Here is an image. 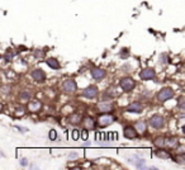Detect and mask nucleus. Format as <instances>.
I'll return each instance as SVG.
<instances>
[{
    "instance_id": "nucleus-12",
    "label": "nucleus",
    "mask_w": 185,
    "mask_h": 170,
    "mask_svg": "<svg viewBox=\"0 0 185 170\" xmlns=\"http://www.w3.org/2000/svg\"><path fill=\"white\" fill-rule=\"evenodd\" d=\"M41 107H42L41 102H38V100H33V102H31L29 104H28V109H29L31 112H33V113H36V112H38V111L41 109Z\"/></svg>"
},
{
    "instance_id": "nucleus-30",
    "label": "nucleus",
    "mask_w": 185,
    "mask_h": 170,
    "mask_svg": "<svg viewBox=\"0 0 185 170\" xmlns=\"http://www.w3.org/2000/svg\"><path fill=\"white\" fill-rule=\"evenodd\" d=\"M17 128H18V130H19V131H22V132H24V131H27L26 128H22V127H19V126H18V127H17Z\"/></svg>"
},
{
    "instance_id": "nucleus-7",
    "label": "nucleus",
    "mask_w": 185,
    "mask_h": 170,
    "mask_svg": "<svg viewBox=\"0 0 185 170\" xmlns=\"http://www.w3.org/2000/svg\"><path fill=\"white\" fill-rule=\"evenodd\" d=\"M113 122H114V117L112 114H108V113L99 117V126L100 127H107L110 123H113Z\"/></svg>"
},
{
    "instance_id": "nucleus-21",
    "label": "nucleus",
    "mask_w": 185,
    "mask_h": 170,
    "mask_svg": "<svg viewBox=\"0 0 185 170\" xmlns=\"http://www.w3.org/2000/svg\"><path fill=\"white\" fill-rule=\"evenodd\" d=\"M160 64H167V56H166V53L160 55Z\"/></svg>"
},
{
    "instance_id": "nucleus-9",
    "label": "nucleus",
    "mask_w": 185,
    "mask_h": 170,
    "mask_svg": "<svg viewBox=\"0 0 185 170\" xmlns=\"http://www.w3.org/2000/svg\"><path fill=\"white\" fill-rule=\"evenodd\" d=\"M31 76H32L33 80H36V81H43V80L46 79V74L42 69H36V70H33L32 71Z\"/></svg>"
},
{
    "instance_id": "nucleus-24",
    "label": "nucleus",
    "mask_w": 185,
    "mask_h": 170,
    "mask_svg": "<svg viewBox=\"0 0 185 170\" xmlns=\"http://www.w3.org/2000/svg\"><path fill=\"white\" fill-rule=\"evenodd\" d=\"M48 137H50V140H56V138H57V133H56L55 130H51V131H50Z\"/></svg>"
},
{
    "instance_id": "nucleus-19",
    "label": "nucleus",
    "mask_w": 185,
    "mask_h": 170,
    "mask_svg": "<svg viewBox=\"0 0 185 170\" xmlns=\"http://www.w3.org/2000/svg\"><path fill=\"white\" fill-rule=\"evenodd\" d=\"M176 144H178V140L175 137H170L166 140V145L170 146V147H176Z\"/></svg>"
},
{
    "instance_id": "nucleus-8",
    "label": "nucleus",
    "mask_w": 185,
    "mask_h": 170,
    "mask_svg": "<svg viewBox=\"0 0 185 170\" xmlns=\"http://www.w3.org/2000/svg\"><path fill=\"white\" fill-rule=\"evenodd\" d=\"M155 75H156V73H155V70L152 67H146L141 71L140 76H141L142 80H151V79L155 78Z\"/></svg>"
},
{
    "instance_id": "nucleus-28",
    "label": "nucleus",
    "mask_w": 185,
    "mask_h": 170,
    "mask_svg": "<svg viewBox=\"0 0 185 170\" xmlns=\"http://www.w3.org/2000/svg\"><path fill=\"white\" fill-rule=\"evenodd\" d=\"M75 158H78V154L76 152H72V154L69 155V159H75Z\"/></svg>"
},
{
    "instance_id": "nucleus-6",
    "label": "nucleus",
    "mask_w": 185,
    "mask_h": 170,
    "mask_svg": "<svg viewBox=\"0 0 185 170\" xmlns=\"http://www.w3.org/2000/svg\"><path fill=\"white\" fill-rule=\"evenodd\" d=\"M123 133H124V137L132 140V138H136L137 136H138L140 132L136 130V127L127 126V127H124V131H123Z\"/></svg>"
},
{
    "instance_id": "nucleus-31",
    "label": "nucleus",
    "mask_w": 185,
    "mask_h": 170,
    "mask_svg": "<svg viewBox=\"0 0 185 170\" xmlns=\"http://www.w3.org/2000/svg\"><path fill=\"white\" fill-rule=\"evenodd\" d=\"M183 132H184V133H185V126L183 127Z\"/></svg>"
},
{
    "instance_id": "nucleus-1",
    "label": "nucleus",
    "mask_w": 185,
    "mask_h": 170,
    "mask_svg": "<svg viewBox=\"0 0 185 170\" xmlns=\"http://www.w3.org/2000/svg\"><path fill=\"white\" fill-rule=\"evenodd\" d=\"M119 85H121V88H122L123 92L128 93V92H131L132 89L136 86V83H135V80L132 78H123V79H121Z\"/></svg>"
},
{
    "instance_id": "nucleus-10",
    "label": "nucleus",
    "mask_w": 185,
    "mask_h": 170,
    "mask_svg": "<svg viewBox=\"0 0 185 170\" xmlns=\"http://www.w3.org/2000/svg\"><path fill=\"white\" fill-rule=\"evenodd\" d=\"M91 76L95 80H102L105 78V71L100 67H93L91 69Z\"/></svg>"
},
{
    "instance_id": "nucleus-5",
    "label": "nucleus",
    "mask_w": 185,
    "mask_h": 170,
    "mask_svg": "<svg viewBox=\"0 0 185 170\" xmlns=\"http://www.w3.org/2000/svg\"><path fill=\"white\" fill-rule=\"evenodd\" d=\"M83 97L88 99H94L98 97V89L97 86H88L86 89L83 90Z\"/></svg>"
},
{
    "instance_id": "nucleus-17",
    "label": "nucleus",
    "mask_w": 185,
    "mask_h": 170,
    "mask_svg": "<svg viewBox=\"0 0 185 170\" xmlns=\"http://www.w3.org/2000/svg\"><path fill=\"white\" fill-rule=\"evenodd\" d=\"M136 130L140 132V133H143V132L146 131V125L143 123V122H137V123L135 125Z\"/></svg>"
},
{
    "instance_id": "nucleus-15",
    "label": "nucleus",
    "mask_w": 185,
    "mask_h": 170,
    "mask_svg": "<svg viewBox=\"0 0 185 170\" xmlns=\"http://www.w3.org/2000/svg\"><path fill=\"white\" fill-rule=\"evenodd\" d=\"M47 65H48L51 69H53V70H58V69H60V64H58V61L56 60V59H53V57L47 59Z\"/></svg>"
},
{
    "instance_id": "nucleus-4",
    "label": "nucleus",
    "mask_w": 185,
    "mask_h": 170,
    "mask_svg": "<svg viewBox=\"0 0 185 170\" xmlns=\"http://www.w3.org/2000/svg\"><path fill=\"white\" fill-rule=\"evenodd\" d=\"M62 89H64L66 93L71 94V93H75V92H76L78 85H76V83H75V80L69 79V80H66V81L62 84Z\"/></svg>"
},
{
    "instance_id": "nucleus-3",
    "label": "nucleus",
    "mask_w": 185,
    "mask_h": 170,
    "mask_svg": "<svg viewBox=\"0 0 185 170\" xmlns=\"http://www.w3.org/2000/svg\"><path fill=\"white\" fill-rule=\"evenodd\" d=\"M150 126L152 127V128H156V130L162 128V127L165 126V119H164V117H161V116H159V114L151 117V118H150Z\"/></svg>"
},
{
    "instance_id": "nucleus-23",
    "label": "nucleus",
    "mask_w": 185,
    "mask_h": 170,
    "mask_svg": "<svg viewBox=\"0 0 185 170\" xmlns=\"http://www.w3.org/2000/svg\"><path fill=\"white\" fill-rule=\"evenodd\" d=\"M34 56H36L37 59H42V57H43V56H45V52H43V51H42V50H37L36 52H34Z\"/></svg>"
},
{
    "instance_id": "nucleus-26",
    "label": "nucleus",
    "mask_w": 185,
    "mask_h": 170,
    "mask_svg": "<svg viewBox=\"0 0 185 170\" xmlns=\"http://www.w3.org/2000/svg\"><path fill=\"white\" fill-rule=\"evenodd\" d=\"M20 165H22V166H27V165H28V160L26 159V158H23V159H20Z\"/></svg>"
},
{
    "instance_id": "nucleus-27",
    "label": "nucleus",
    "mask_w": 185,
    "mask_h": 170,
    "mask_svg": "<svg viewBox=\"0 0 185 170\" xmlns=\"http://www.w3.org/2000/svg\"><path fill=\"white\" fill-rule=\"evenodd\" d=\"M9 90H10V86H3V88H1V92H3L4 94H8Z\"/></svg>"
},
{
    "instance_id": "nucleus-16",
    "label": "nucleus",
    "mask_w": 185,
    "mask_h": 170,
    "mask_svg": "<svg viewBox=\"0 0 185 170\" xmlns=\"http://www.w3.org/2000/svg\"><path fill=\"white\" fill-rule=\"evenodd\" d=\"M154 144H155V146H157V147H164V146L166 145V140L164 138V137H157V138H155V141H154Z\"/></svg>"
},
{
    "instance_id": "nucleus-13",
    "label": "nucleus",
    "mask_w": 185,
    "mask_h": 170,
    "mask_svg": "<svg viewBox=\"0 0 185 170\" xmlns=\"http://www.w3.org/2000/svg\"><path fill=\"white\" fill-rule=\"evenodd\" d=\"M99 109H100L103 113H109L113 109V106H112V103L102 102V103H99Z\"/></svg>"
},
{
    "instance_id": "nucleus-2",
    "label": "nucleus",
    "mask_w": 185,
    "mask_h": 170,
    "mask_svg": "<svg viewBox=\"0 0 185 170\" xmlns=\"http://www.w3.org/2000/svg\"><path fill=\"white\" fill-rule=\"evenodd\" d=\"M174 97V90L171 88H162L157 93V99L160 102H166Z\"/></svg>"
},
{
    "instance_id": "nucleus-20",
    "label": "nucleus",
    "mask_w": 185,
    "mask_h": 170,
    "mask_svg": "<svg viewBox=\"0 0 185 170\" xmlns=\"http://www.w3.org/2000/svg\"><path fill=\"white\" fill-rule=\"evenodd\" d=\"M156 156H159V158H164V159H169L170 158V155H167V152H165V151H156Z\"/></svg>"
},
{
    "instance_id": "nucleus-11",
    "label": "nucleus",
    "mask_w": 185,
    "mask_h": 170,
    "mask_svg": "<svg viewBox=\"0 0 185 170\" xmlns=\"http://www.w3.org/2000/svg\"><path fill=\"white\" fill-rule=\"evenodd\" d=\"M142 109H143V107H142V104L138 102L131 103V104L127 107V112H132V113H141Z\"/></svg>"
},
{
    "instance_id": "nucleus-14",
    "label": "nucleus",
    "mask_w": 185,
    "mask_h": 170,
    "mask_svg": "<svg viewBox=\"0 0 185 170\" xmlns=\"http://www.w3.org/2000/svg\"><path fill=\"white\" fill-rule=\"evenodd\" d=\"M83 123H84L85 128H88V130H94V127H95V123H94L93 118H90V117H85Z\"/></svg>"
},
{
    "instance_id": "nucleus-29",
    "label": "nucleus",
    "mask_w": 185,
    "mask_h": 170,
    "mask_svg": "<svg viewBox=\"0 0 185 170\" xmlns=\"http://www.w3.org/2000/svg\"><path fill=\"white\" fill-rule=\"evenodd\" d=\"M81 133H83V138L86 140V138H88V132H86V131H83Z\"/></svg>"
},
{
    "instance_id": "nucleus-22",
    "label": "nucleus",
    "mask_w": 185,
    "mask_h": 170,
    "mask_svg": "<svg viewBox=\"0 0 185 170\" xmlns=\"http://www.w3.org/2000/svg\"><path fill=\"white\" fill-rule=\"evenodd\" d=\"M31 97H32V94L29 92H23V93H20V98L22 99H29Z\"/></svg>"
},
{
    "instance_id": "nucleus-25",
    "label": "nucleus",
    "mask_w": 185,
    "mask_h": 170,
    "mask_svg": "<svg viewBox=\"0 0 185 170\" xmlns=\"http://www.w3.org/2000/svg\"><path fill=\"white\" fill-rule=\"evenodd\" d=\"M79 133H80V132H79L78 130L72 131V138H74V140H78V138H79Z\"/></svg>"
},
{
    "instance_id": "nucleus-18",
    "label": "nucleus",
    "mask_w": 185,
    "mask_h": 170,
    "mask_svg": "<svg viewBox=\"0 0 185 170\" xmlns=\"http://www.w3.org/2000/svg\"><path fill=\"white\" fill-rule=\"evenodd\" d=\"M69 121L71 122V125H79L80 121H81V117H80L79 114H74V116H71V118Z\"/></svg>"
}]
</instances>
